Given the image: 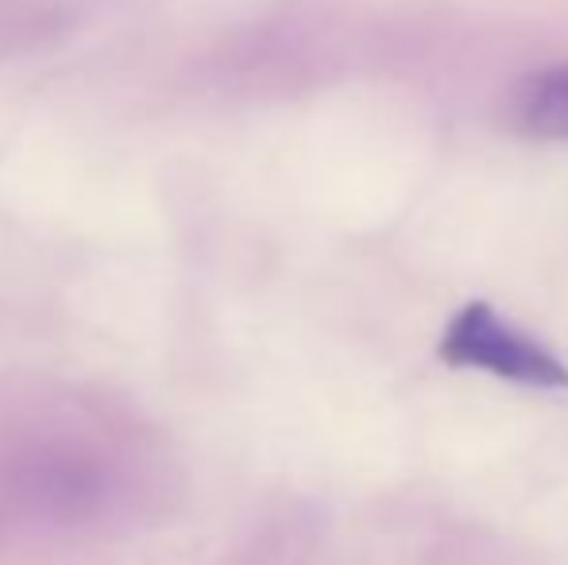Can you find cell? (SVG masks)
<instances>
[{"label":"cell","mask_w":568,"mask_h":565,"mask_svg":"<svg viewBox=\"0 0 568 565\" xmlns=\"http://www.w3.org/2000/svg\"><path fill=\"white\" fill-rule=\"evenodd\" d=\"M437 353L453 369H479L487 376L510 380L523 387L568 392V364L557 361L530 333L515 330L487 302H468L456 310L453 322L445 325Z\"/></svg>","instance_id":"1"},{"label":"cell","mask_w":568,"mask_h":565,"mask_svg":"<svg viewBox=\"0 0 568 565\" xmlns=\"http://www.w3.org/2000/svg\"><path fill=\"white\" fill-rule=\"evenodd\" d=\"M507 121L523 137L568 143V67H546L518 78L507 93Z\"/></svg>","instance_id":"2"}]
</instances>
